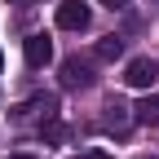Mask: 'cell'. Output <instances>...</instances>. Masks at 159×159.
Returning <instances> with one entry per match:
<instances>
[{"label": "cell", "mask_w": 159, "mask_h": 159, "mask_svg": "<svg viewBox=\"0 0 159 159\" xmlns=\"http://www.w3.org/2000/svg\"><path fill=\"white\" fill-rule=\"evenodd\" d=\"M137 159H155V155H137Z\"/></svg>", "instance_id": "13"}, {"label": "cell", "mask_w": 159, "mask_h": 159, "mask_svg": "<svg viewBox=\"0 0 159 159\" xmlns=\"http://www.w3.org/2000/svg\"><path fill=\"white\" fill-rule=\"evenodd\" d=\"M13 159H35V155H13Z\"/></svg>", "instance_id": "11"}, {"label": "cell", "mask_w": 159, "mask_h": 159, "mask_svg": "<svg viewBox=\"0 0 159 159\" xmlns=\"http://www.w3.org/2000/svg\"><path fill=\"white\" fill-rule=\"evenodd\" d=\"M93 66L89 62H80V57H66V62H62V84L66 89H93Z\"/></svg>", "instance_id": "4"}, {"label": "cell", "mask_w": 159, "mask_h": 159, "mask_svg": "<svg viewBox=\"0 0 159 159\" xmlns=\"http://www.w3.org/2000/svg\"><path fill=\"white\" fill-rule=\"evenodd\" d=\"M40 137H44V142H66V124H57V119H44V124H40Z\"/></svg>", "instance_id": "8"}, {"label": "cell", "mask_w": 159, "mask_h": 159, "mask_svg": "<svg viewBox=\"0 0 159 159\" xmlns=\"http://www.w3.org/2000/svg\"><path fill=\"white\" fill-rule=\"evenodd\" d=\"M97 57H102V62L124 57V35H106V40H97Z\"/></svg>", "instance_id": "7"}, {"label": "cell", "mask_w": 159, "mask_h": 159, "mask_svg": "<svg viewBox=\"0 0 159 159\" xmlns=\"http://www.w3.org/2000/svg\"><path fill=\"white\" fill-rule=\"evenodd\" d=\"M97 5H106V9H115V13H119V9H128V0H97Z\"/></svg>", "instance_id": "10"}, {"label": "cell", "mask_w": 159, "mask_h": 159, "mask_svg": "<svg viewBox=\"0 0 159 159\" xmlns=\"http://www.w3.org/2000/svg\"><path fill=\"white\" fill-rule=\"evenodd\" d=\"M155 80H159V66L150 62V57H133V62L124 66V84L128 89H155Z\"/></svg>", "instance_id": "2"}, {"label": "cell", "mask_w": 159, "mask_h": 159, "mask_svg": "<svg viewBox=\"0 0 159 159\" xmlns=\"http://www.w3.org/2000/svg\"><path fill=\"white\" fill-rule=\"evenodd\" d=\"M71 159H111L106 150H80V155H71Z\"/></svg>", "instance_id": "9"}, {"label": "cell", "mask_w": 159, "mask_h": 159, "mask_svg": "<svg viewBox=\"0 0 159 159\" xmlns=\"http://www.w3.org/2000/svg\"><path fill=\"white\" fill-rule=\"evenodd\" d=\"M22 57H27V66H31V71L49 66V62H53V40H49V35H40V31L27 35V40H22Z\"/></svg>", "instance_id": "1"}, {"label": "cell", "mask_w": 159, "mask_h": 159, "mask_svg": "<svg viewBox=\"0 0 159 159\" xmlns=\"http://www.w3.org/2000/svg\"><path fill=\"white\" fill-rule=\"evenodd\" d=\"M128 111H133V106H124L119 97H111V102H106V115H102V124L115 128V133H124V128H128V119H133Z\"/></svg>", "instance_id": "6"}, {"label": "cell", "mask_w": 159, "mask_h": 159, "mask_svg": "<svg viewBox=\"0 0 159 159\" xmlns=\"http://www.w3.org/2000/svg\"><path fill=\"white\" fill-rule=\"evenodd\" d=\"M13 115H18V119H27V115H44V119H53V115H57V97H53V93H40V97H31V102H22Z\"/></svg>", "instance_id": "5"}, {"label": "cell", "mask_w": 159, "mask_h": 159, "mask_svg": "<svg viewBox=\"0 0 159 159\" xmlns=\"http://www.w3.org/2000/svg\"><path fill=\"white\" fill-rule=\"evenodd\" d=\"M13 5H31V0H13Z\"/></svg>", "instance_id": "12"}, {"label": "cell", "mask_w": 159, "mask_h": 159, "mask_svg": "<svg viewBox=\"0 0 159 159\" xmlns=\"http://www.w3.org/2000/svg\"><path fill=\"white\" fill-rule=\"evenodd\" d=\"M57 27L62 31H84L89 27V5L84 0H62L57 5Z\"/></svg>", "instance_id": "3"}]
</instances>
